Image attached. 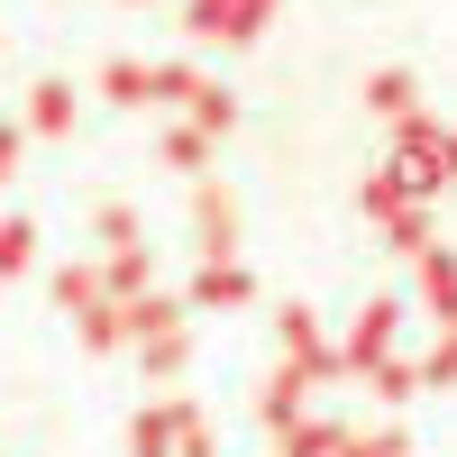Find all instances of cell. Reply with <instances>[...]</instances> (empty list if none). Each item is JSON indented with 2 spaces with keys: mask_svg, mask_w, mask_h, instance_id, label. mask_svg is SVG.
Masks as SVG:
<instances>
[{
  "mask_svg": "<svg viewBox=\"0 0 457 457\" xmlns=\"http://www.w3.org/2000/svg\"><path fill=\"white\" fill-rule=\"evenodd\" d=\"M448 174H457V129H439V120H403V183H411V193H439Z\"/></svg>",
  "mask_w": 457,
  "mask_h": 457,
  "instance_id": "6da1fadb",
  "label": "cell"
},
{
  "mask_svg": "<svg viewBox=\"0 0 457 457\" xmlns=\"http://www.w3.org/2000/svg\"><path fill=\"white\" fill-rule=\"evenodd\" d=\"M193 228H202V265H220L238 247V193L228 183H193Z\"/></svg>",
  "mask_w": 457,
  "mask_h": 457,
  "instance_id": "7a4b0ae2",
  "label": "cell"
},
{
  "mask_svg": "<svg viewBox=\"0 0 457 457\" xmlns=\"http://www.w3.org/2000/svg\"><path fill=\"white\" fill-rule=\"evenodd\" d=\"M394 302H366V312H357V329H348V348H338V366H348V375H366V366H385L394 357Z\"/></svg>",
  "mask_w": 457,
  "mask_h": 457,
  "instance_id": "3957f363",
  "label": "cell"
},
{
  "mask_svg": "<svg viewBox=\"0 0 457 457\" xmlns=\"http://www.w3.org/2000/svg\"><path fill=\"white\" fill-rule=\"evenodd\" d=\"M275 329H284V366H302L312 385H320V375H348V366H338V348L320 338V320H312V312H284Z\"/></svg>",
  "mask_w": 457,
  "mask_h": 457,
  "instance_id": "277c9868",
  "label": "cell"
},
{
  "mask_svg": "<svg viewBox=\"0 0 457 457\" xmlns=\"http://www.w3.org/2000/svg\"><path fill=\"white\" fill-rule=\"evenodd\" d=\"M247 293H256V284H247V265H238V256H220V265H202V275H193V312H238Z\"/></svg>",
  "mask_w": 457,
  "mask_h": 457,
  "instance_id": "5b68a950",
  "label": "cell"
},
{
  "mask_svg": "<svg viewBox=\"0 0 457 457\" xmlns=\"http://www.w3.org/2000/svg\"><path fill=\"white\" fill-rule=\"evenodd\" d=\"M101 293H110V302H137V293H146V238H137V247H110Z\"/></svg>",
  "mask_w": 457,
  "mask_h": 457,
  "instance_id": "8992f818",
  "label": "cell"
},
{
  "mask_svg": "<svg viewBox=\"0 0 457 457\" xmlns=\"http://www.w3.org/2000/svg\"><path fill=\"white\" fill-rule=\"evenodd\" d=\"M421 302H430L439 329L457 320V256H421Z\"/></svg>",
  "mask_w": 457,
  "mask_h": 457,
  "instance_id": "52a82bcc",
  "label": "cell"
},
{
  "mask_svg": "<svg viewBox=\"0 0 457 457\" xmlns=\"http://www.w3.org/2000/svg\"><path fill=\"white\" fill-rule=\"evenodd\" d=\"M55 302H64L73 320L101 312V302H110V293H101V265H55Z\"/></svg>",
  "mask_w": 457,
  "mask_h": 457,
  "instance_id": "ba28073f",
  "label": "cell"
},
{
  "mask_svg": "<svg viewBox=\"0 0 457 457\" xmlns=\"http://www.w3.org/2000/svg\"><path fill=\"white\" fill-rule=\"evenodd\" d=\"M28 129H37V137H64V129H73V92H64V83H37V92H28Z\"/></svg>",
  "mask_w": 457,
  "mask_h": 457,
  "instance_id": "9c48e42d",
  "label": "cell"
},
{
  "mask_svg": "<svg viewBox=\"0 0 457 457\" xmlns=\"http://www.w3.org/2000/svg\"><path fill=\"white\" fill-rule=\"evenodd\" d=\"M183 37H228L238 46V0H183Z\"/></svg>",
  "mask_w": 457,
  "mask_h": 457,
  "instance_id": "30bf717a",
  "label": "cell"
},
{
  "mask_svg": "<svg viewBox=\"0 0 457 457\" xmlns=\"http://www.w3.org/2000/svg\"><path fill=\"white\" fill-rule=\"evenodd\" d=\"M275 439H284V457H338V439H348V430H338V421H284Z\"/></svg>",
  "mask_w": 457,
  "mask_h": 457,
  "instance_id": "8fae6325",
  "label": "cell"
},
{
  "mask_svg": "<svg viewBox=\"0 0 457 457\" xmlns=\"http://www.w3.org/2000/svg\"><path fill=\"white\" fill-rule=\"evenodd\" d=\"M146 73H156V64H137V55H110V64H101V92L120 101V110H137V101H146Z\"/></svg>",
  "mask_w": 457,
  "mask_h": 457,
  "instance_id": "7c38bea8",
  "label": "cell"
},
{
  "mask_svg": "<svg viewBox=\"0 0 457 457\" xmlns=\"http://www.w3.org/2000/svg\"><path fill=\"white\" fill-rule=\"evenodd\" d=\"M129 457H174V403H165V411H137V421H129Z\"/></svg>",
  "mask_w": 457,
  "mask_h": 457,
  "instance_id": "4fadbf2b",
  "label": "cell"
},
{
  "mask_svg": "<svg viewBox=\"0 0 457 457\" xmlns=\"http://www.w3.org/2000/svg\"><path fill=\"white\" fill-rule=\"evenodd\" d=\"M302 394H312V375H302V366H284L275 385H265V421H275V430H284V421H302Z\"/></svg>",
  "mask_w": 457,
  "mask_h": 457,
  "instance_id": "5bb4252c",
  "label": "cell"
},
{
  "mask_svg": "<svg viewBox=\"0 0 457 457\" xmlns=\"http://www.w3.org/2000/svg\"><path fill=\"white\" fill-rule=\"evenodd\" d=\"M174 457H220L211 421H202V403H174Z\"/></svg>",
  "mask_w": 457,
  "mask_h": 457,
  "instance_id": "9a60e30c",
  "label": "cell"
},
{
  "mask_svg": "<svg viewBox=\"0 0 457 457\" xmlns=\"http://www.w3.org/2000/svg\"><path fill=\"white\" fill-rule=\"evenodd\" d=\"M193 129H202V137H228V129H238V101H228L220 83H202V92H193Z\"/></svg>",
  "mask_w": 457,
  "mask_h": 457,
  "instance_id": "2e32d148",
  "label": "cell"
},
{
  "mask_svg": "<svg viewBox=\"0 0 457 457\" xmlns=\"http://www.w3.org/2000/svg\"><path fill=\"white\" fill-rule=\"evenodd\" d=\"M28 265H37V228L28 220H0V284L28 275Z\"/></svg>",
  "mask_w": 457,
  "mask_h": 457,
  "instance_id": "e0dca14e",
  "label": "cell"
},
{
  "mask_svg": "<svg viewBox=\"0 0 457 457\" xmlns=\"http://www.w3.org/2000/svg\"><path fill=\"white\" fill-rule=\"evenodd\" d=\"M146 375H183V357H193V329H165V338H137Z\"/></svg>",
  "mask_w": 457,
  "mask_h": 457,
  "instance_id": "ac0fdd59",
  "label": "cell"
},
{
  "mask_svg": "<svg viewBox=\"0 0 457 457\" xmlns=\"http://www.w3.org/2000/svg\"><path fill=\"white\" fill-rule=\"evenodd\" d=\"M366 385H375V403H411V394H421V366L385 357V366H366Z\"/></svg>",
  "mask_w": 457,
  "mask_h": 457,
  "instance_id": "d6986e66",
  "label": "cell"
},
{
  "mask_svg": "<svg viewBox=\"0 0 457 457\" xmlns=\"http://www.w3.org/2000/svg\"><path fill=\"white\" fill-rule=\"evenodd\" d=\"M193 92H202L193 64H156V73H146V101H183V110H193Z\"/></svg>",
  "mask_w": 457,
  "mask_h": 457,
  "instance_id": "ffe728a7",
  "label": "cell"
},
{
  "mask_svg": "<svg viewBox=\"0 0 457 457\" xmlns=\"http://www.w3.org/2000/svg\"><path fill=\"white\" fill-rule=\"evenodd\" d=\"M366 101L385 110V120H411V73H375V83H366Z\"/></svg>",
  "mask_w": 457,
  "mask_h": 457,
  "instance_id": "44dd1931",
  "label": "cell"
},
{
  "mask_svg": "<svg viewBox=\"0 0 457 457\" xmlns=\"http://www.w3.org/2000/svg\"><path fill=\"white\" fill-rule=\"evenodd\" d=\"M120 338H129V329H120V302H101V312H83V348H101V357H110Z\"/></svg>",
  "mask_w": 457,
  "mask_h": 457,
  "instance_id": "7402d4cb",
  "label": "cell"
},
{
  "mask_svg": "<svg viewBox=\"0 0 457 457\" xmlns=\"http://www.w3.org/2000/svg\"><path fill=\"white\" fill-rule=\"evenodd\" d=\"M202 156H211L202 129H174V137H165V165H174V174H202Z\"/></svg>",
  "mask_w": 457,
  "mask_h": 457,
  "instance_id": "603a6c76",
  "label": "cell"
},
{
  "mask_svg": "<svg viewBox=\"0 0 457 457\" xmlns=\"http://www.w3.org/2000/svg\"><path fill=\"white\" fill-rule=\"evenodd\" d=\"M385 228H394V247H403V256H421V238H430V211H421V202H403Z\"/></svg>",
  "mask_w": 457,
  "mask_h": 457,
  "instance_id": "cb8c5ba5",
  "label": "cell"
},
{
  "mask_svg": "<svg viewBox=\"0 0 457 457\" xmlns=\"http://www.w3.org/2000/svg\"><path fill=\"white\" fill-rule=\"evenodd\" d=\"M92 228H101V247H137V211H129V202H101Z\"/></svg>",
  "mask_w": 457,
  "mask_h": 457,
  "instance_id": "d4e9b609",
  "label": "cell"
},
{
  "mask_svg": "<svg viewBox=\"0 0 457 457\" xmlns=\"http://www.w3.org/2000/svg\"><path fill=\"white\" fill-rule=\"evenodd\" d=\"M421 385H457V320H448V338L430 348V366H421Z\"/></svg>",
  "mask_w": 457,
  "mask_h": 457,
  "instance_id": "484cf974",
  "label": "cell"
},
{
  "mask_svg": "<svg viewBox=\"0 0 457 457\" xmlns=\"http://www.w3.org/2000/svg\"><path fill=\"white\" fill-rule=\"evenodd\" d=\"M338 457H411L403 430H375V439H338Z\"/></svg>",
  "mask_w": 457,
  "mask_h": 457,
  "instance_id": "4316f807",
  "label": "cell"
},
{
  "mask_svg": "<svg viewBox=\"0 0 457 457\" xmlns=\"http://www.w3.org/2000/svg\"><path fill=\"white\" fill-rule=\"evenodd\" d=\"M19 146H28V129H10V120H0V183L19 174Z\"/></svg>",
  "mask_w": 457,
  "mask_h": 457,
  "instance_id": "83f0119b",
  "label": "cell"
},
{
  "mask_svg": "<svg viewBox=\"0 0 457 457\" xmlns=\"http://www.w3.org/2000/svg\"><path fill=\"white\" fill-rule=\"evenodd\" d=\"M265 19H275V0H238V46H247V37H256Z\"/></svg>",
  "mask_w": 457,
  "mask_h": 457,
  "instance_id": "f1b7e54d",
  "label": "cell"
}]
</instances>
